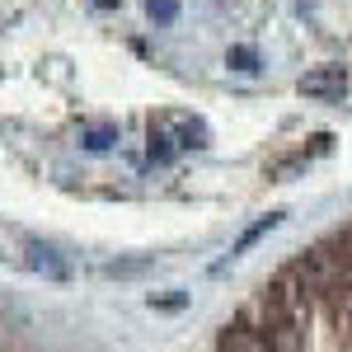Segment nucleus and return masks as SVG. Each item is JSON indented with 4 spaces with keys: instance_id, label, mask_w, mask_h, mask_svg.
<instances>
[{
    "instance_id": "2",
    "label": "nucleus",
    "mask_w": 352,
    "mask_h": 352,
    "mask_svg": "<svg viewBox=\"0 0 352 352\" xmlns=\"http://www.w3.org/2000/svg\"><path fill=\"white\" fill-rule=\"evenodd\" d=\"M28 254H33L28 263H33L38 272H47V277H66V263H61V258H52V249H43V244H28Z\"/></svg>"
},
{
    "instance_id": "5",
    "label": "nucleus",
    "mask_w": 352,
    "mask_h": 352,
    "mask_svg": "<svg viewBox=\"0 0 352 352\" xmlns=\"http://www.w3.org/2000/svg\"><path fill=\"white\" fill-rule=\"evenodd\" d=\"M226 61H230L235 71H258V56L249 52V47H230V52H226Z\"/></svg>"
},
{
    "instance_id": "1",
    "label": "nucleus",
    "mask_w": 352,
    "mask_h": 352,
    "mask_svg": "<svg viewBox=\"0 0 352 352\" xmlns=\"http://www.w3.org/2000/svg\"><path fill=\"white\" fill-rule=\"evenodd\" d=\"M296 89L305 99H343V89H348V71L343 66H315V71H305L296 80Z\"/></svg>"
},
{
    "instance_id": "6",
    "label": "nucleus",
    "mask_w": 352,
    "mask_h": 352,
    "mask_svg": "<svg viewBox=\"0 0 352 352\" xmlns=\"http://www.w3.org/2000/svg\"><path fill=\"white\" fill-rule=\"evenodd\" d=\"M151 14L155 19H174V0H151Z\"/></svg>"
},
{
    "instance_id": "3",
    "label": "nucleus",
    "mask_w": 352,
    "mask_h": 352,
    "mask_svg": "<svg viewBox=\"0 0 352 352\" xmlns=\"http://www.w3.org/2000/svg\"><path fill=\"white\" fill-rule=\"evenodd\" d=\"M277 221H282V217H277V212H272V217H263V221H254V226H249V230H244V235H240V244H235V254H244L249 244H258V240H263V235H268V230H272V226H277Z\"/></svg>"
},
{
    "instance_id": "4",
    "label": "nucleus",
    "mask_w": 352,
    "mask_h": 352,
    "mask_svg": "<svg viewBox=\"0 0 352 352\" xmlns=\"http://www.w3.org/2000/svg\"><path fill=\"white\" fill-rule=\"evenodd\" d=\"M113 141H118L113 127H89V132H85V151H109Z\"/></svg>"
},
{
    "instance_id": "7",
    "label": "nucleus",
    "mask_w": 352,
    "mask_h": 352,
    "mask_svg": "<svg viewBox=\"0 0 352 352\" xmlns=\"http://www.w3.org/2000/svg\"><path fill=\"white\" fill-rule=\"evenodd\" d=\"M94 5H118V0H94Z\"/></svg>"
}]
</instances>
